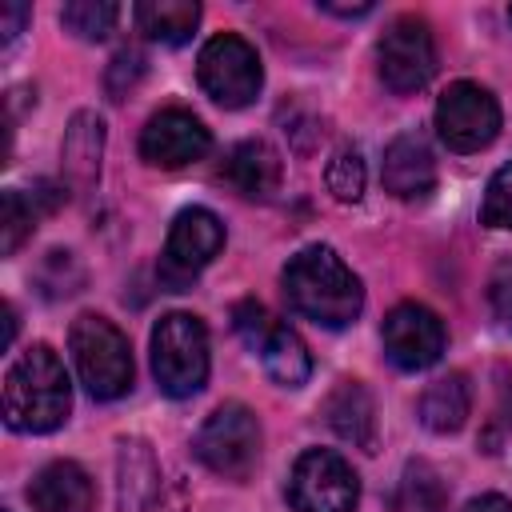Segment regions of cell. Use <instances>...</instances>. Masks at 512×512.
Wrapping results in <instances>:
<instances>
[{
  "instance_id": "obj_12",
  "label": "cell",
  "mask_w": 512,
  "mask_h": 512,
  "mask_svg": "<svg viewBox=\"0 0 512 512\" xmlns=\"http://www.w3.org/2000/svg\"><path fill=\"white\" fill-rule=\"evenodd\" d=\"M208 148H212V136H208L204 120L184 108H160L156 116H148V124L140 132V160L152 168L196 164L208 156Z\"/></svg>"
},
{
  "instance_id": "obj_19",
  "label": "cell",
  "mask_w": 512,
  "mask_h": 512,
  "mask_svg": "<svg viewBox=\"0 0 512 512\" xmlns=\"http://www.w3.org/2000/svg\"><path fill=\"white\" fill-rule=\"evenodd\" d=\"M60 200H64V188H52V184H40L32 196H24L20 188H8L0 196V252L12 256L24 244V236H32L40 212H52Z\"/></svg>"
},
{
  "instance_id": "obj_30",
  "label": "cell",
  "mask_w": 512,
  "mask_h": 512,
  "mask_svg": "<svg viewBox=\"0 0 512 512\" xmlns=\"http://www.w3.org/2000/svg\"><path fill=\"white\" fill-rule=\"evenodd\" d=\"M28 4H4L0 8V40H4V48H12L16 44V36L24 32V24H28Z\"/></svg>"
},
{
  "instance_id": "obj_34",
  "label": "cell",
  "mask_w": 512,
  "mask_h": 512,
  "mask_svg": "<svg viewBox=\"0 0 512 512\" xmlns=\"http://www.w3.org/2000/svg\"><path fill=\"white\" fill-rule=\"evenodd\" d=\"M508 16H512V8H508Z\"/></svg>"
},
{
  "instance_id": "obj_15",
  "label": "cell",
  "mask_w": 512,
  "mask_h": 512,
  "mask_svg": "<svg viewBox=\"0 0 512 512\" xmlns=\"http://www.w3.org/2000/svg\"><path fill=\"white\" fill-rule=\"evenodd\" d=\"M28 504L36 512H92L96 488L76 460H52L32 476Z\"/></svg>"
},
{
  "instance_id": "obj_3",
  "label": "cell",
  "mask_w": 512,
  "mask_h": 512,
  "mask_svg": "<svg viewBox=\"0 0 512 512\" xmlns=\"http://www.w3.org/2000/svg\"><path fill=\"white\" fill-rule=\"evenodd\" d=\"M68 352L92 400H120L132 388V348L108 316H76L68 328Z\"/></svg>"
},
{
  "instance_id": "obj_8",
  "label": "cell",
  "mask_w": 512,
  "mask_h": 512,
  "mask_svg": "<svg viewBox=\"0 0 512 512\" xmlns=\"http://www.w3.org/2000/svg\"><path fill=\"white\" fill-rule=\"evenodd\" d=\"M436 132L452 152H480L500 132V104L484 84L456 80L436 100Z\"/></svg>"
},
{
  "instance_id": "obj_24",
  "label": "cell",
  "mask_w": 512,
  "mask_h": 512,
  "mask_svg": "<svg viewBox=\"0 0 512 512\" xmlns=\"http://www.w3.org/2000/svg\"><path fill=\"white\" fill-rule=\"evenodd\" d=\"M120 20V4L112 0H72L60 8V24L80 40H104Z\"/></svg>"
},
{
  "instance_id": "obj_26",
  "label": "cell",
  "mask_w": 512,
  "mask_h": 512,
  "mask_svg": "<svg viewBox=\"0 0 512 512\" xmlns=\"http://www.w3.org/2000/svg\"><path fill=\"white\" fill-rule=\"evenodd\" d=\"M480 220L488 228H512V164L496 168V176L488 180L484 204H480Z\"/></svg>"
},
{
  "instance_id": "obj_29",
  "label": "cell",
  "mask_w": 512,
  "mask_h": 512,
  "mask_svg": "<svg viewBox=\"0 0 512 512\" xmlns=\"http://www.w3.org/2000/svg\"><path fill=\"white\" fill-rule=\"evenodd\" d=\"M140 72H144V56L136 48H120L112 56V68H108V92H112V100H124V92L140 80Z\"/></svg>"
},
{
  "instance_id": "obj_17",
  "label": "cell",
  "mask_w": 512,
  "mask_h": 512,
  "mask_svg": "<svg viewBox=\"0 0 512 512\" xmlns=\"http://www.w3.org/2000/svg\"><path fill=\"white\" fill-rule=\"evenodd\" d=\"M280 172H284L280 152H276L268 140H240V144L228 152L220 176H224L240 196H248V200H268V196L280 188Z\"/></svg>"
},
{
  "instance_id": "obj_6",
  "label": "cell",
  "mask_w": 512,
  "mask_h": 512,
  "mask_svg": "<svg viewBox=\"0 0 512 512\" xmlns=\"http://www.w3.org/2000/svg\"><path fill=\"white\" fill-rule=\"evenodd\" d=\"M196 76H200V88L220 108H248L264 84V68H260L256 48L236 32H220L200 48Z\"/></svg>"
},
{
  "instance_id": "obj_27",
  "label": "cell",
  "mask_w": 512,
  "mask_h": 512,
  "mask_svg": "<svg viewBox=\"0 0 512 512\" xmlns=\"http://www.w3.org/2000/svg\"><path fill=\"white\" fill-rule=\"evenodd\" d=\"M272 324H276V320L268 316V308H264L260 300H240V304L232 308V328L240 332V340H244L252 352L264 344V336L272 332Z\"/></svg>"
},
{
  "instance_id": "obj_14",
  "label": "cell",
  "mask_w": 512,
  "mask_h": 512,
  "mask_svg": "<svg viewBox=\"0 0 512 512\" xmlns=\"http://www.w3.org/2000/svg\"><path fill=\"white\" fill-rule=\"evenodd\" d=\"M384 188L396 196V200H416V196H428L436 188V160H432V148L424 144V136L416 132H404L396 136L388 148H384Z\"/></svg>"
},
{
  "instance_id": "obj_9",
  "label": "cell",
  "mask_w": 512,
  "mask_h": 512,
  "mask_svg": "<svg viewBox=\"0 0 512 512\" xmlns=\"http://www.w3.org/2000/svg\"><path fill=\"white\" fill-rule=\"evenodd\" d=\"M376 60H380V80L392 92H420L432 72H436V40L428 20L420 16H396L380 44H376Z\"/></svg>"
},
{
  "instance_id": "obj_28",
  "label": "cell",
  "mask_w": 512,
  "mask_h": 512,
  "mask_svg": "<svg viewBox=\"0 0 512 512\" xmlns=\"http://www.w3.org/2000/svg\"><path fill=\"white\" fill-rule=\"evenodd\" d=\"M488 304H492V316L500 320V328L512 332V256L496 264V272L488 280Z\"/></svg>"
},
{
  "instance_id": "obj_32",
  "label": "cell",
  "mask_w": 512,
  "mask_h": 512,
  "mask_svg": "<svg viewBox=\"0 0 512 512\" xmlns=\"http://www.w3.org/2000/svg\"><path fill=\"white\" fill-rule=\"evenodd\" d=\"M320 12H332V16H344V20H356V16H368L372 4L360 0V4H336V0H320Z\"/></svg>"
},
{
  "instance_id": "obj_33",
  "label": "cell",
  "mask_w": 512,
  "mask_h": 512,
  "mask_svg": "<svg viewBox=\"0 0 512 512\" xmlns=\"http://www.w3.org/2000/svg\"><path fill=\"white\" fill-rule=\"evenodd\" d=\"M12 340H16V308L4 304V348H12Z\"/></svg>"
},
{
  "instance_id": "obj_10",
  "label": "cell",
  "mask_w": 512,
  "mask_h": 512,
  "mask_svg": "<svg viewBox=\"0 0 512 512\" xmlns=\"http://www.w3.org/2000/svg\"><path fill=\"white\" fill-rule=\"evenodd\" d=\"M220 248H224V224H220L216 212L196 208V204L176 212V220L168 228V240H164V256H160V280L172 292H184V284L204 264H212V256Z\"/></svg>"
},
{
  "instance_id": "obj_16",
  "label": "cell",
  "mask_w": 512,
  "mask_h": 512,
  "mask_svg": "<svg viewBox=\"0 0 512 512\" xmlns=\"http://www.w3.org/2000/svg\"><path fill=\"white\" fill-rule=\"evenodd\" d=\"M100 156H104V120L96 112H76L60 144V168L72 192H88L100 180Z\"/></svg>"
},
{
  "instance_id": "obj_7",
  "label": "cell",
  "mask_w": 512,
  "mask_h": 512,
  "mask_svg": "<svg viewBox=\"0 0 512 512\" xmlns=\"http://www.w3.org/2000/svg\"><path fill=\"white\" fill-rule=\"evenodd\" d=\"M288 500L296 512H352L360 500V480L344 456L328 448H308L292 464Z\"/></svg>"
},
{
  "instance_id": "obj_31",
  "label": "cell",
  "mask_w": 512,
  "mask_h": 512,
  "mask_svg": "<svg viewBox=\"0 0 512 512\" xmlns=\"http://www.w3.org/2000/svg\"><path fill=\"white\" fill-rule=\"evenodd\" d=\"M460 512H512V504L500 492H484V496H472Z\"/></svg>"
},
{
  "instance_id": "obj_20",
  "label": "cell",
  "mask_w": 512,
  "mask_h": 512,
  "mask_svg": "<svg viewBox=\"0 0 512 512\" xmlns=\"http://www.w3.org/2000/svg\"><path fill=\"white\" fill-rule=\"evenodd\" d=\"M468 412H472V384L464 372H448V376L432 380L420 396V420H424V428H432L440 436L460 432Z\"/></svg>"
},
{
  "instance_id": "obj_1",
  "label": "cell",
  "mask_w": 512,
  "mask_h": 512,
  "mask_svg": "<svg viewBox=\"0 0 512 512\" xmlns=\"http://www.w3.org/2000/svg\"><path fill=\"white\" fill-rule=\"evenodd\" d=\"M284 296L304 320L320 328H348L364 308L360 276L328 244H308L288 260Z\"/></svg>"
},
{
  "instance_id": "obj_25",
  "label": "cell",
  "mask_w": 512,
  "mask_h": 512,
  "mask_svg": "<svg viewBox=\"0 0 512 512\" xmlns=\"http://www.w3.org/2000/svg\"><path fill=\"white\" fill-rule=\"evenodd\" d=\"M324 180H328V192H332L340 204H356V200L364 196V160H360V152H356L352 144L336 148L332 160H328Z\"/></svg>"
},
{
  "instance_id": "obj_4",
  "label": "cell",
  "mask_w": 512,
  "mask_h": 512,
  "mask_svg": "<svg viewBox=\"0 0 512 512\" xmlns=\"http://www.w3.org/2000/svg\"><path fill=\"white\" fill-rule=\"evenodd\" d=\"M208 328L192 312H168L152 328V376L164 396L188 400L208 380Z\"/></svg>"
},
{
  "instance_id": "obj_21",
  "label": "cell",
  "mask_w": 512,
  "mask_h": 512,
  "mask_svg": "<svg viewBox=\"0 0 512 512\" xmlns=\"http://www.w3.org/2000/svg\"><path fill=\"white\" fill-rule=\"evenodd\" d=\"M132 16L148 40L176 48V44L192 40V32L200 24V4L196 0H140Z\"/></svg>"
},
{
  "instance_id": "obj_23",
  "label": "cell",
  "mask_w": 512,
  "mask_h": 512,
  "mask_svg": "<svg viewBox=\"0 0 512 512\" xmlns=\"http://www.w3.org/2000/svg\"><path fill=\"white\" fill-rule=\"evenodd\" d=\"M444 500L448 492H444L440 472L424 460H408L396 484V496H392V512H444Z\"/></svg>"
},
{
  "instance_id": "obj_5",
  "label": "cell",
  "mask_w": 512,
  "mask_h": 512,
  "mask_svg": "<svg viewBox=\"0 0 512 512\" xmlns=\"http://www.w3.org/2000/svg\"><path fill=\"white\" fill-rule=\"evenodd\" d=\"M192 452L204 468H212L224 480H248L260 464V420L248 404L228 400L220 404L196 432Z\"/></svg>"
},
{
  "instance_id": "obj_13",
  "label": "cell",
  "mask_w": 512,
  "mask_h": 512,
  "mask_svg": "<svg viewBox=\"0 0 512 512\" xmlns=\"http://www.w3.org/2000/svg\"><path fill=\"white\" fill-rule=\"evenodd\" d=\"M160 496V464L148 440L128 436L116 448V512H152Z\"/></svg>"
},
{
  "instance_id": "obj_22",
  "label": "cell",
  "mask_w": 512,
  "mask_h": 512,
  "mask_svg": "<svg viewBox=\"0 0 512 512\" xmlns=\"http://www.w3.org/2000/svg\"><path fill=\"white\" fill-rule=\"evenodd\" d=\"M260 352V364H264V372L280 384V388H300L304 380H308V372H312V356H308V348H304V340L288 328V324H272V332L264 336V344L256 348Z\"/></svg>"
},
{
  "instance_id": "obj_11",
  "label": "cell",
  "mask_w": 512,
  "mask_h": 512,
  "mask_svg": "<svg viewBox=\"0 0 512 512\" xmlns=\"http://www.w3.org/2000/svg\"><path fill=\"white\" fill-rule=\"evenodd\" d=\"M380 340H384V356L400 372H424L444 356L448 332H444V320L432 308H424L416 300H404L384 316Z\"/></svg>"
},
{
  "instance_id": "obj_18",
  "label": "cell",
  "mask_w": 512,
  "mask_h": 512,
  "mask_svg": "<svg viewBox=\"0 0 512 512\" xmlns=\"http://www.w3.org/2000/svg\"><path fill=\"white\" fill-rule=\"evenodd\" d=\"M324 416L340 440L376 452V408L360 380H340L324 400Z\"/></svg>"
},
{
  "instance_id": "obj_2",
  "label": "cell",
  "mask_w": 512,
  "mask_h": 512,
  "mask_svg": "<svg viewBox=\"0 0 512 512\" xmlns=\"http://www.w3.org/2000/svg\"><path fill=\"white\" fill-rule=\"evenodd\" d=\"M72 412V384L48 344H28L4 372V424L12 432H56Z\"/></svg>"
}]
</instances>
